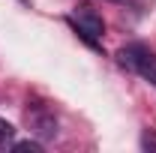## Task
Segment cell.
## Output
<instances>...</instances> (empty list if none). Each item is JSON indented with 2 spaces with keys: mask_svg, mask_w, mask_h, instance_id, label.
Listing matches in <instances>:
<instances>
[{
  "mask_svg": "<svg viewBox=\"0 0 156 153\" xmlns=\"http://www.w3.org/2000/svg\"><path fill=\"white\" fill-rule=\"evenodd\" d=\"M117 60H120V66H126V69H132L138 72L141 78H147L150 84H156V54H150L144 45H126V48H120L117 51Z\"/></svg>",
  "mask_w": 156,
  "mask_h": 153,
  "instance_id": "obj_1",
  "label": "cell"
},
{
  "mask_svg": "<svg viewBox=\"0 0 156 153\" xmlns=\"http://www.w3.org/2000/svg\"><path fill=\"white\" fill-rule=\"evenodd\" d=\"M69 24L75 27L78 36L87 39L90 45H96V39L105 33V21H102V15H99V12L90 6V3H81V6H75V12H72Z\"/></svg>",
  "mask_w": 156,
  "mask_h": 153,
  "instance_id": "obj_2",
  "label": "cell"
},
{
  "mask_svg": "<svg viewBox=\"0 0 156 153\" xmlns=\"http://www.w3.org/2000/svg\"><path fill=\"white\" fill-rule=\"evenodd\" d=\"M30 123H33V132L39 138H54L57 135V120H54V114H48V111H36V114L30 117Z\"/></svg>",
  "mask_w": 156,
  "mask_h": 153,
  "instance_id": "obj_3",
  "label": "cell"
},
{
  "mask_svg": "<svg viewBox=\"0 0 156 153\" xmlns=\"http://www.w3.org/2000/svg\"><path fill=\"white\" fill-rule=\"evenodd\" d=\"M12 150H18V153H39L42 144H39V141H18V144H12Z\"/></svg>",
  "mask_w": 156,
  "mask_h": 153,
  "instance_id": "obj_4",
  "label": "cell"
},
{
  "mask_svg": "<svg viewBox=\"0 0 156 153\" xmlns=\"http://www.w3.org/2000/svg\"><path fill=\"white\" fill-rule=\"evenodd\" d=\"M12 135H15V126H12V123H6V120L0 117V144H9V141H12Z\"/></svg>",
  "mask_w": 156,
  "mask_h": 153,
  "instance_id": "obj_5",
  "label": "cell"
},
{
  "mask_svg": "<svg viewBox=\"0 0 156 153\" xmlns=\"http://www.w3.org/2000/svg\"><path fill=\"white\" fill-rule=\"evenodd\" d=\"M141 147H144V150H156V132L147 129V132L141 135Z\"/></svg>",
  "mask_w": 156,
  "mask_h": 153,
  "instance_id": "obj_6",
  "label": "cell"
},
{
  "mask_svg": "<svg viewBox=\"0 0 156 153\" xmlns=\"http://www.w3.org/2000/svg\"><path fill=\"white\" fill-rule=\"evenodd\" d=\"M21 3H27V0H21Z\"/></svg>",
  "mask_w": 156,
  "mask_h": 153,
  "instance_id": "obj_7",
  "label": "cell"
}]
</instances>
